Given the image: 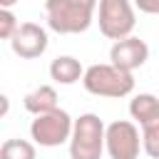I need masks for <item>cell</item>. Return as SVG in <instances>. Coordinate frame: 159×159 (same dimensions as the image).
<instances>
[{"instance_id": "obj_12", "label": "cell", "mask_w": 159, "mask_h": 159, "mask_svg": "<svg viewBox=\"0 0 159 159\" xmlns=\"http://www.w3.org/2000/svg\"><path fill=\"white\" fill-rule=\"evenodd\" d=\"M0 159H37V152L27 139H5L0 147Z\"/></svg>"}, {"instance_id": "obj_2", "label": "cell", "mask_w": 159, "mask_h": 159, "mask_svg": "<svg viewBox=\"0 0 159 159\" xmlns=\"http://www.w3.org/2000/svg\"><path fill=\"white\" fill-rule=\"evenodd\" d=\"M82 84L94 97L122 99V97L134 92V75L112 65V62H102V65H92V67L84 70Z\"/></svg>"}, {"instance_id": "obj_6", "label": "cell", "mask_w": 159, "mask_h": 159, "mask_svg": "<svg viewBox=\"0 0 159 159\" xmlns=\"http://www.w3.org/2000/svg\"><path fill=\"white\" fill-rule=\"evenodd\" d=\"M72 127H75V119L65 112V109H52V112H45V114H37L30 124V137L35 144L40 147H60L65 142H70L72 137Z\"/></svg>"}, {"instance_id": "obj_4", "label": "cell", "mask_w": 159, "mask_h": 159, "mask_svg": "<svg viewBox=\"0 0 159 159\" xmlns=\"http://www.w3.org/2000/svg\"><path fill=\"white\" fill-rule=\"evenodd\" d=\"M129 114L142 127L144 154L152 159H159V99L149 92H139L129 102Z\"/></svg>"}, {"instance_id": "obj_14", "label": "cell", "mask_w": 159, "mask_h": 159, "mask_svg": "<svg viewBox=\"0 0 159 159\" xmlns=\"http://www.w3.org/2000/svg\"><path fill=\"white\" fill-rule=\"evenodd\" d=\"M134 7L144 15H159V0H134Z\"/></svg>"}, {"instance_id": "obj_3", "label": "cell", "mask_w": 159, "mask_h": 159, "mask_svg": "<svg viewBox=\"0 0 159 159\" xmlns=\"http://www.w3.org/2000/svg\"><path fill=\"white\" fill-rule=\"evenodd\" d=\"M107 127L94 112H84L75 119L70 137V159H102L107 152Z\"/></svg>"}, {"instance_id": "obj_7", "label": "cell", "mask_w": 159, "mask_h": 159, "mask_svg": "<svg viewBox=\"0 0 159 159\" xmlns=\"http://www.w3.org/2000/svg\"><path fill=\"white\" fill-rule=\"evenodd\" d=\"M107 154L109 159H137L142 147V134L134 122L129 119H117L107 124Z\"/></svg>"}, {"instance_id": "obj_8", "label": "cell", "mask_w": 159, "mask_h": 159, "mask_svg": "<svg viewBox=\"0 0 159 159\" xmlns=\"http://www.w3.org/2000/svg\"><path fill=\"white\" fill-rule=\"evenodd\" d=\"M47 42H50L47 40V30L42 25H37V22H22L17 27V32L12 35V40H10V47H12V52L17 57L35 60V57L45 55Z\"/></svg>"}, {"instance_id": "obj_13", "label": "cell", "mask_w": 159, "mask_h": 159, "mask_svg": "<svg viewBox=\"0 0 159 159\" xmlns=\"http://www.w3.org/2000/svg\"><path fill=\"white\" fill-rule=\"evenodd\" d=\"M17 27H20V22L12 15V10L10 7H2L0 10V37L2 40H12V35L17 32Z\"/></svg>"}, {"instance_id": "obj_11", "label": "cell", "mask_w": 159, "mask_h": 159, "mask_svg": "<svg viewBox=\"0 0 159 159\" xmlns=\"http://www.w3.org/2000/svg\"><path fill=\"white\" fill-rule=\"evenodd\" d=\"M22 104L35 117L45 114V112H52V109H57V89L52 84H40V87H35L32 92H27L22 97Z\"/></svg>"}, {"instance_id": "obj_15", "label": "cell", "mask_w": 159, "mask_h": 159, "mask_svg": "<svg viewBox=\"0 0 159 159\" xmlns=\"http://www.w3.org/2000/svg\"><path fill=\"white\" fill-rule=\"evenodd\" d=\"M17 0H0V7H12Z\"/></svg>"}, {"instance_id": "obj_10", "label": "cell", "mask_w": 159, "mask_h": 159, "mask_svg": "<svg viewBox=\"0 0 159 159\" xmlns=\"http://www.w3.org/2000/svg\"><path fill=\"white\" fill-rule=\"evenodd\" d=\"M50 77L57 84H75L84 77V67L77 57L72 55H60L50 62Z\"/></svg>"}, {"instance_id": "obj_1", "label": "cell", "mask_w": 159, "mask_h": 159, "mask_svg": "<svg viewBox=\"0 0 159 159\" xmlns=\"http://www.w3.org/2000/svg\"><path fill=\"white\" fill-rule=\"evenodd\" d=\"M97 5L99 0H47V27L57 35H80L92 25Z\"/></svg>"}, {"instance_id": "obj_5", "label": "cell", "mask_w": 159, "mask_h": 159, "mask_svg": "<svg viewBox=\"0 0 159 159\" xmlns=\"http://www.w3.org/2000/svg\"><path fill=\"white\" fill-rule=\"evenodd\" d=\"M97 22H99V32L107 40H122L129 37L134 25H137V15H134V5L129 0H99L97 5Z\"/></svg>"}, {"instance_id": "obj_9", "label": "cell", "mask_w": 159, "mask_h": 159, "mask_svg": "<svg viewBox=\"0 0 159 159\" xmlns=\"http://www.w3.org/2000/svg\"><path fill=\"white\" fill-rule=\"evenodd\" d=\"M109 60H112V65H117V67H122L127 72H134L137 67H142L149 60V45L144 40L134 37V35L122 37V40H117L112 45Z\"/></svg>"}]
</instances>
